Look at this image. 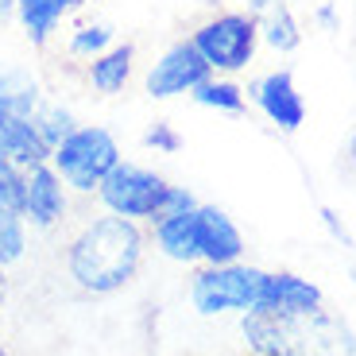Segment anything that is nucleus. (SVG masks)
Segmentation results:
<instances>
[{"label": "nucleus", "instance_id": "nucleus-30", "mask_svg": "<svg viewBox=\"0 0 356 356\" xmlns=\"http://www.w3.org/2000/svg\"><path fill=\"white\" fill-rule=\"evenodd\" d=\"M348 159H353V167H356V132H353V140H348Z\"/></svg>", "mask_w": 356, "mask_h": 356}, {"label": "nucleus", "instance_id": "nucleus-28", "mask_svg": "<svg viewBox=\"0 0 356 356\" xmlns=\"http://www.w3.org/2000/svg\"><path fill=\"white\" fill-rule=\"evenodd\" d=\"M89 0H63V8H66V16H70V12H78V8H86Z\"/></svg>", "mask_w": 356, "mask_h": 356}, {"label": "nucleus", "instance_id": "nucleus-23", "mask_svg": "<svg viewBox=\"0 0 356 356\" xmlns=\"http://www.w3.org/2000/svg\"><path fill=\"white\" fill-rule=\"evenodd\" d=\"M143 147L155 155H175L178 147H182V136L175 132V124H167V120H155L147 132H143Z\"/></svg>", "mask_w": 356, "mask_h": 356}, {"label": "nucleus", "instance_id": "nucleus-32", "mask_svg": "<svg viewBox=\"0 0 356 356\" xmlns=\"http://www.w3.org/2000/svg\"><path fill=\"white\" fill-rule=\"evenodd\" d=\"M0 356H12V353H8V345H0Z\"/></svg>", "mask_w": 356, "mask_h": 356}, {"label": "nucleus", "instance_id": "nucleus-7", "mask_svg": "<svg viewBox=\"0 0 356 356\" xmlns=\"http://www.w3.org/2000/svg\"><path fill=\"white\" fill-rule=\"evenodd\" d=\"M252 310L271 314V318H310V314L325 310V294L318 283L294 275V271H267Z\"/></svg>", "mask_w": 356, "mask_h": 356}, {"label": "nucleus", "instance_id": "nucleus-9", "mask_svg": "<svg viewBox=\"0 0 356 356\" xmlns=\"http://www.w3.org/2000/svg\"><path fill=\"white\" fill-rule=\"evenodd\" d=\"M252 97V105L279 128V132H298L306 124V101L294 86V74L291 70H271L264 78H256L248 89H244Z\"/></svg>", "mask_w": 356, "mask_h": 356}, {"label": "nucleus", "instance_id": "nucleus-14", "mask_svg": "<svg viewBox=\"0 0 356 356\" xmlns=\"http://www.w3.org/2000/svg\"><path fill=\"white\" fill-rule=\"evenodd\" d=\"M132 63H136V47L132 43H113L108 51H101L97 58L86 63V78L97 93L113 97V93H124V86L132 81Z\"/></svg>", "mask_w": 356, "mask_h": 356}, {"label": "nucleus", "instance_id": "nucleus-19", "mask_svg": "<svg viewBox=\"0 0 356 356\" xmlns=\"http://www.w3.org/2000/svg\"><path fill=\"white\" fill-rule=\"evenodd\" d=\"M190 97L202 108H217V113H244V105H248V93L232 78H225V74H209Z\"/></svg>", "mask_w": 356, "mask_h": 356}, {"label": "nucleus", "instance_id": "nucleus-6", "mask_svg": "<svg viewBox=\"0 0 356 356\" xmlns=\"http://www.w3.org/2000/svg\"><path fill=\"white\" fill-rule=\"evenodd\" d=\"M209 74L213 70L205 66L197 47L190 43V39H178V43H170L167 51L147 66L143 89H147V97H155V101H170V97H182V93H194Z\"/></svg>", "mask_w": 356, "mask_h": 356}, {"label": "nucleus", "instance_id": "nucleus-8", "mask_svg": "<svg viewBox=\"0 0 356 356\" xmlns=\"http://www.w3.org/2000/svg\"><path fill=\"white\" fill-rule=\"evenodd\" d=\"M66 209H70V190L58 178V170L51 163H35V167L24 170V217L31 229H54V225L66 221Z\"/></svg>", "mask_w": 356, "mask_h": 356}, {"label": "nucleus", "instance_id": "nucleus-3", "mask_svg": "<svg viewBox=\"0 0 356 356\" xmlns=\"http://www.w3.org/2000/svg\"><path fill=\"white\" fill-rule=\"evenodd\" d=\"M190 43L197 47V54L213 74L232 78V74L248 70V63L259 51V16L256 12H217L190 31Z\"/></svg>", "mask_w": 356, "mask_h": 356}, {"label": "nucleus", "instance_id": "nucleus-1", "mask_svg": "<svg viewBox=\"0 0 356 356\" xmlns=\"http://www.w3.org/2000/svg\"><path fill=\"white\" fill-rule=\"evenodd\" d=\"M143 229L128 217L101 213L86 221L66 244V271L74 286L86 294H116L124 291L143 264Z\"/></svg>", "mask_w": 356, "mask_h": 356}, {"label": "nucleus", "instance_id": "nucleus-20", "mask_svg": "<svg viewBox=\"0 0 356 356\" xmlns=\"http://www.w3.org/2000/svg\"><path fill=\"white\" fill-rule=\"evenodd\" d=\"M113 43H116L113 24L93 19V24H78L70 31V39H66V54H70V58H81V63H89V58H97L101 51H108Z\"/></svg>", "mask_w": 356, "mask_h": 356}, {"label": "nucleus", "instance_id": "nucleus-26", "mask_svg": "<svg viewBox=\"0 0 356 356\" xmlns=\"http://www.w3.org/2000/svg\"><path fill=\"white\" fill-rule=\"evenodd\" d=\"M318 24L321 27H337V12H333V4H321L318 8Z\"/></svg>", "mask_w": 356, "mask_h": 356}, {"label": "nucleus", "instance_id": "nucleus-24", "mask_svg": "<svg viewBox=\"0 0 356 356\" xmlns=\"http://www.w3.org/2000/svg\"><path fill=\"white\" fill-rule=\"evenodd\" d=\"M197 197H194V190L190 186H175L170 182V190H167V202H163V217L167 213H190V209H197Z\"/></svg>", "mask_w": 356, "mask_h": 356}, {"label": "nucleus", "instance_id": "nucleus-29", "mask_svg": "<svg viewBox=\"0 0 356 356\" xmlns=\"http://www.w3.org/2000/svg\"><path fill=\"white\" fill-rule=\"evenodd\" d=\"M12 12H16V0H0V19L12 16Z\"/></svg>", "mask_w": 356, "mask_h": 356}, {"label": "nucleus", "instance_id": "nucleus-5", "mask_svg": "<svg viewBox=\"0 0 356 356\" xmlns=\"http://www.w3.org/2000/svg\"><path fill=\"white\" fill-rule=\"evenodd\" d=\"M170 182L163 175H155L152 167L140 163H116L108 170V178L97 186V202L105 213L128 217L136 225H152L163 217V202H167Z\"/></svg>", "mask_w": 356, "mask_h": 356}, {"label": "nucleus", "instance_id": "nucleus-17", "mask_svg": "<svg viewBox=\"0 0 356 356\" xmlns=\"http://www.w3.org/2000/svg\"><path fill=\"white\" fill-rule=\"evenodd\" d=\"M259 43L271 47L275 54H291L302 47V24H298V16L286 8L283 0L271 4L267 12H259Z\"/></svg>", "mask_w": 356, "mask_h": 356}, {"label": "nucleus", "instance_id": "nucleus-13", "mask_svg": "<svg viewBox=\"0 0 356 356\" xmlns=\"http://www.w3.org/2000/svg\"><path fill=\"white\" fill-rule=\"evenodd\" d=\"M152 241L175 264H202L197 256V221L194 209L190 213H167L159 221H152Z\"/></svg>", "mask_w": 356, "mask_h": 356}, {"label": "nucleus", "instance_id": "nucleus-16", "mask_svg": "<svg viewBox=\"0 0 356 356\" xmlns=\"http://www.w3.org/2000/svg\"><path fill=\"white\" fill-rule=\"evenodd\" d=\"M39 105H43V89L31 78V70L0 63V108H8V113L31 120V113H35Z\"/></svg>", "mask_w": 356, "mask_h": 356}, {"label": "nucleus", "instance_id": "nucleus-21", "mask_svg": "<svg viewBox=\"0 0 356 356\" xmlns=\"http://www.w3.org/2000/svg\"><path fill=\"white\" fill-rule=\"evenodd\" d=\"M24 256H27V221L16 209L0 205V271L16 267Z\"/></svg>", "mask_w": 356, "mask_h": 356}, {"label": "nucleus", "instance_id": "nucleus-25", "mask_svg": "<svg viewBox=\"0 0 356 356\" xmlns=\"http://www.w3.org/2000/svg\"><path fill=\"white\" fill-rule=\"evenodd\" d=\"M321 225H325V229H330V236L337 244H345V248H356V241H353V232L345 229V221H341L337 213H333L330 205H321Z\"/></svg>", "mask_w": 356, "mask_h": 356}, {"label": "nucleus", "instance_id": "nucleus-31", "mask_svg": "<svg viewBox=\"0 0 356 356\" xmlns=\"http://www.w3.org/2000/svg\"><path fill=\"white\" fill-rule=\"evenodd\" d=\"M202 4H209V8H217V4H221V0H202Z\"/></svg>", "mask_w": 356, "mask_h": 356}, {"label": "nucleus", "instance_id": "nucleus-22", "mask_svg": "<svg viewBox=\"0 0 356 356\" xmlns=\"http://www.w3.org/2000/svg\"><path fill=\"white\" fill-rule=\"evenodd\" d=\"M0 205L4 209H24V170L0 155Z\"/></svg>", "mask_w": 356, "mask_h": 356}, {"label": "nucleus", "instance_id": "nucleus-11", "mask_svg": "<svg viewBox=\"0 0 356 356\" xmlns=\"http://www.w3.org/2000/svg\"><path fill=\"white\" fill-rule=\"evenodd\" d=\"M194 221H197V256H202V264H236L244 256V236L225 209L202 202L194 209Z\"/></svg>", "mask_w": 356, "mask_h": 356}, {"label": "nucleus", "instance_id": "nucleus-27", "mask_svg": "<svg viewBox=\"0 0 356 356\" xmlns=\"http://www.w3.org/2000/svg\"><path fill=\"white\" fill-rule=\"evenodd\" d=\"M271 4H279V0H248V12H256V16H259V12H267Z\"/></svg>", "mask_w": 356, "mask_h": 356}, {"label": "nucleus", "instance_id": "nucleus-18", "mask_svg": "<svg viewBox=\"0 0 356 356\" xmlns=\"http://www.w3.org/2000/svg\"><path fill=\"white\" fill-rule=\"evenodd\" d=\"M31 128L39 132V140L47 143V147H58V143L66 140V136L78 128V116H74V108L70 105H63V101H47L43 97V105L31 113Z\"/></svg>", "mask_w": 356, "mask_h": 356}, {"label": "nucleus", "instance_id": "nucleus-2", "mask_svg": "<svg viewBox=\"0 0 356 356\" xmlns=\"http://www.w3.org/2000/svg\"><path fill=\"white\" fill-rule=\"evenodd\" d=\"M124 159L120 143L101 124H78L58 147L51 152V167L74 194H97V186L108 178V170Z\"/></svg>", "mask_w": 356, "mask_h": 356}, {"label": "nucleus", "instance_id": "nucleus-10", "mask_svg": "<svg viewBox=\"0 0 356 356\" xmlns=\"http://www.w3.org/2000/svg\"><path fill=\"white\" fill-rule=\"evenodd\" d=\"M241 337L256 356H302V318L241 314Z\"/></svg>", "mask_w": 356, "mask_h": 356}, {"label": "nucleus", "instance_id": "nucleus-12", "mask_svg": "<svg viewBox=\"0 0 356 356\" xmlns=\"http://www.w3.org/2000/svg\"><path fill=\"white\" fill-rule=\"evenodd\" d=\"M0 155L16 163L19 170L35 167V163H51V147L39 140L27 116H16L8 108H0Z\"/></svg>", "mask_w": 356, "mask_h": 356}, {"label": "nucleus", "instance_id": "nucleus-4", "mask_svg": "<svg viewBox=\"0 0 356 356\" xmlns=\"http://www.w3.org/2000/svg\"><path fill=\"white\" fill-rule=\"evenodd\" d=\"M264 267L252 264H202L190 279V306L202 318H221V314H248L264 286Z\"/></svg>", "mask_w": 356, "mask_h": 356}, {"label": "nucleus", "instance_id": "nucleus-15", "mask_svg": "<svg viewBox=\"0 0 356 356\" xmlns=\"http://www.w3.org/2000/svg\"><path fill=\"white\" fill-rule=\"evenodd\" d=\"M16 19L24 27L27 43L43 51L54 39L58 24L66 19V8H63V0H16Z\"/></svg>", "mask_w": 356, "mask_h": 356}]
</instances>
